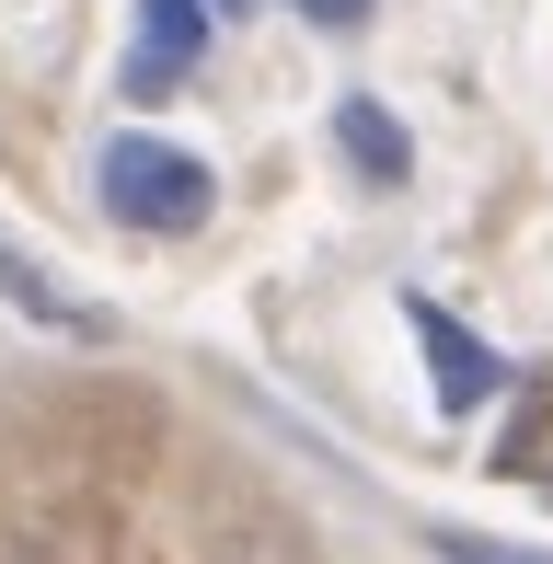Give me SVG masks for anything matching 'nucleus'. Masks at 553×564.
Masks as SVG:
<instances>
[{"mask_svg": "<svg viewBox=\"0 0 553 564\" xmlns=\"http://www.w3.org/2000/svg\"><path fill=\"white\" fill-rule=\"evenodd\" d=\"M93 196L116 208V230H139V242H185V230H208L219 208V185H208V162L196 150H173V139H105V162H93Z\"/></svg>", "mask_w": 553, "mask_h": 564, "instance_id": "1", "label": "nucleus"}, {"mask_svg": "<svg viewBox=\"0 0 553 564\" xmlns=\"http://www.w3.org/2000/svg\"><path fill=\"white\" fill-rule=\"evenodd\" d=\"M208 0H139V46H128V105H150V93H173L196 58H208Z\"/></svg>", "mask_w": 553, "mask_h": 564, "instance_id": "2", "label": "nucleus"}, {"mask_svg": "<svg viewBox=\"0 0 553 564\" xmlns=\"http://www.w3.org/2000/svg\"><path fill=\"white\" fill-rule=\"evenodd\" d=\"M404 323H415V346H426V380H438V403H449V415H473V403L496 392V357L473 346L462 323L438 312V300H404Z\"/></svg>", "mask_w": 553, "mask_h": 564, "instance_id": "3", "label": "nucleus"}, {"mask_svg": "<svg viewBox=\"0 0 553 564\" xmlns=\"http://www.w3.org/2000/svg\"><path fill=\"white\" fill-rule=\"evenodd\" d=\"M335 150L369 173V185H404V173H415V139H404L381 105H369V93H346V105H335Z\"/></svg>", "mask_w": 553, "mask_h": 564, "instance_id": "4", "label": "nucleus"}, {"mask_svg": "<svg viewBox=\"0 0 553 564\" xmlns=\"http://www.w3.org/2000/svg\"><path fill=\"white\" fill-rule=\"evenodd\" d=\"M0 289H12V300H23V312H35V323H93V312H69V300H58V289H46V276H35V265H23V253H12V242H0Z\"/></svg>", "mask_w": 553, "mask_h": 564, "instance_id": "5", "label": "nucleus"}, {"mask_svg": "<svg viewBox=\"0 0 553 564\" xmlns=\"http://www.w3.org/2000/svg\"><path fill=\"white\" fill-rule=\"evenodd\" d=\"M438 553H449V564H553V553H508V542H473V530H449Z\"/></svg>", "mask_w": 553, "mask_h": 564, "instance_id": "6", "label": "nucleus"}, {"mask_svg": "<svg viewBox=\"0 0 553 564\" xmlns=\"http://www.w3.org/2000/svg\"><path fill=\"white\" fill-rule=\"evenodd\" d=\"M300 12H312V23H335V35H346V23H369V0H300Z\"/></svg>", "mask_w": 553, "mask_h": 564, "instance_id": "7", "label": "nucleus"}, {"mask_svg": "<svg viewBox=\"0 0 553 564\" xmlns=\"http://www.w3.org/2000/svg\"><path fill=\"white\" fill-rule=\"evenodd\" d=\"M208 12H219V23H242V12H254V0H208Z\"/></svg>", "mask_w": 553, "mask_h": 564, "instance_id": "8", "label": "nucleus"}]
</instances>
